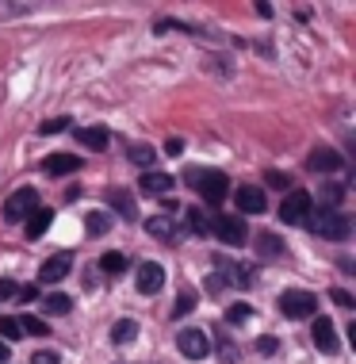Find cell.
<instances>
[{
  "mask_svg": "<svg viewBox=\"0 0 356 364\" xmlns=\"http://www.w3.org/2000/svg\"><path fill=\"white\" fill-rule=\"evenodd\" d=\"M192 176V188L203 196L207 203H222L226 200V192H230V181H226V173H219V169H188Z\"/></svg>",
  "mask_w": 356,
  "mask_h": 364,
  "instance_id": "6da1fadb",
  "label": "cell"
},
{
  "mask_svg": "<svg viewBox=\"0 0 356 364\" xmlns=\"http://www.w3.org/2000/svg\"><path fill=\"white\" fill-rule=\"evenodd\" d=\"M306 226H311V234H318V238H333V242H341V238H349V219H345L341 211H311L306 215Z\"/></svg>",
  "mask_w": 356,
  "mask_h": 364,
  "instance_id": "7a4b0ae2",
  "label": "cell"
},
{
  "mask_svg": "<svg viewBox=\"0 0 356 364\" xmlns=\"http://www.w3.org/2000/svg\"><path fill=\"white\" fill-rule=\"evenodd\" d=\"M35 211H38V192L35 188H19V192L8 196V203H4V219L8 223H27Z\"/></svg>",
  "mask_w": 356,
  "mask_h": 364,
  "instance_id": "3957f363",
  "label": "cell"
},
{
  "mask_svg": "<svg viewBox=\"0 0 356 364\" xmlns=\"http://www.w3.org/2000/svg\"><path fill=\"white\" fill-rule=\"evenodd\" d=\"M280 311L288 318H314L318 314V295L311 291H284L280 295Z\"/></svg>",
  "mask_w": 356,
  "mask_h": 364,
  "instance_id": "277c9868",
  "label": "cell"
},
{
  "mask_svg": "<svg viewBox=\"0 0 356 364\" xmlns=\"http://www.w3.org/2000/svg\"><path fill=\"white\" fill-rule=\"evenodd\" d=\"M211 230L219 234L226 245H245V242H249V230H245V223L237 219V215H215Z\"/></svg>",
  "mask_w": 356,
  "mask_h": 364,
  "instance_id": "5b68a950",
  "label": "cell"
},
{
  "mask_svg": "<svg viewBox=\"0 0 356 364\" xmlns=\"http://www.w3.org/2000/svg\"><path fill=\"white\" fill-rule=\"evenodd\" d=\"M134 288H138V295H157L165 288V269L157 261H142L138 264V277H134Z\"/></svg>",
  "mask_w": 356,
  "mask_h": 364,
  "instance_id": "8992f818",
  "label": "cell"
},
{
  "mask_svg": "<svg viewBox=\"0 0 356 364\" xmlns=\"http://www.w3.org/2000/svg\"><path fill=\"white\" fill-rule=\"evenodd\" d=\"M176 346L188 360H203L211 357V338H207L203 330H180V338H176Z\"/></svg>",
  "mask_w": 356,
  "mask_h": 364,
  "instance_id": "52a82bcc",
  "label": "cell"
},
{
  "mask_svg": "<svg viewBox=\"0 0 356 364\" xmlns=\"http://www.w3.org/2000/svg\"><path fill=\"white\" fill-rule=\"evenodd\" d=\"M314 211V203H311V196L306 192H291V196H284V203H280V219L284 223H306V215Z\"/></svg>",
  "mask_w": 356,
  "mask_h": 364,
  "instance_id": "ba28073f",
  "label": "cell"
},
{
  "mask_svg": "<svg viewBox=\"0 0 356 364\" xmlns=\"http://www.w3.org/2000/svg\"><path fill=\"white\" fill-rule=\"evenodd\" d=\"M69 269H73V257L69 253H54V257H46L38 264V284H58L69 277Z\"/></svg>",
  "mask_w": 356,
  "mask_h": 364,
  "instance_id": "9c48e42d",
  "label": "cell"
},
{
  "mask_svg": "<svg viewBox=\"0 0 356 364\" xmlns=\"http://www.w3.org/2000/svg\"><path fill=\"white\" fill-rule=\"evenodd\" d=\"M77 169H81V157L77 154H50L43 161V173H50V176H69Z\"/></svg>",
  "mask_w": 356,
  "mask_h": 364,
  "instance_id": "30bf717a",
  "label": "cell"
},
{
  "mask_svg": "<svg viewBox=\"0 0 356 364\" xmlns=\"http://www.w3.org/2000/svg\"><path fill=\"white\" fill-rule=\"evenodd\" d=\"M306 169L311 173H338L341 169V154L338 150H314L311 157H306Z\"/></svg>",
  "mask_w": 356,
  "mask_h": 364,
  "instance_id": "8fae6325",
  "label": "cell"
},
{
  "mask_svg": "<svg viewBox=\"0 0 356 364\" xmlns=\"http://www.w3.org/2000/svg\"><path fill=\"white\" fill-rule=\"evenodd\" d=\"M234 203H237V208H242L245 215H257V211H264V203H269V200H264V192H261V188L245 184V188H237V192H234Z\"/></svg>",
  "mask_w": 356,
  "mask_h": 364,
  "instance_id": "7c38bea8",
  "label": "cell"
},
{
  "mask_svg": "<svg viewBox=\"0 0 356 364\" xmlns=\"http://www.w3.org/2000/svg\"><path fill=\"white\" fill-rule=\"evenodd\" d=\"M219 284H234V288H249V269H242V264H230V261H219Z\"/></svg>",
  "mask_w": 356,
  "mask_h": 364,
  "instance_id": "4fadbf2b",
  "label": "cell"
},
{
  "mask_svg": "<svg viewBox=\"0 0 356 364\" xmlns=\"http://www.w3.org/2000/svg\"><path fill=\"white\" fill-rule=\"evenodd\" d=\"M314 346L322 353H338V333H333L330 318H314Z\"/></svg>",
  "mask_w": 356,
  "mask_h": 364,
  "instance_id": "5bb4252c",
  "label": "cell"
},
{
  "mask_svg": "<svg viewBox=\"0 0 356 364\" xmlns=\"http://www.w3.org/2000/svg\"><path fill=\"white\" fill-rule=\"evenodd\" d=\"M142 192H146V196H165V192H173V173H142Z\"/></svg>",
  "mask_w": 356,
  "mask_h": 364,
  "instance_id": "9a60e30c",
  "label": "cell"
},
{
  "mask_svg": "<svg viewBox=\"0 0 356 364\" xmlns=\"http://www.w3.org/2000/svg\"><path fill=\"white\" fill-rule=\"evenodd\" d=\"M50 223H54V211H50V208H38L31 219H27V238H31V242L43 238V234L50 230Z\"/></svg>",
  "mask_w": 356,
  "mask_h": 364,
  "instance_id": "2e32d148",
  "label": "cell"
},
{
  "mask_svg": "<svg viewBox=\"0 0 356 364\" xmlns=\"http://www.w3.org/2000/svg\"><path fill=\"white\" fill-rule=\"evenodd\" d=\"M146 230H150L157 242H173L176 238V223L169 219V215H153V219L146 223Z\"/></svg>",
  "mask_w": 356,
  "mask_h": 364,
  "instance_id": "e0dca14e",
  "label": "cell"
},
{
  "mask_svg": "<svg viewBox=\"0 0 356 364\" xmlns=\"http://www.w3.org/2000/svg\"><path fill=\"white\" fill-rule=\"evenodd\" d=\"M77 142H85L88 150H104V146L112 142V134H107L104 127H85V131H77Z\"/></svg>",
  "mask_w": 356,
  "mask_h": 364,
  "instance_id": "ac0fdd59",
  "label": "cell"
},
{
  "mask_svg": "<svg viewBox=\"0 0 356 364\" xmlns=\"http://www.w3.org/2000/svg\"><path fill=\"white\" fill-rule=\"evenodd\" d=\"M134 338H138V322L134 318H119L112 326V341H115V346H131Z\"/></svg>",
  "mask_w": 356,
  "mask_h": 364,
  "instance_id": "d6986e66",
  "label": "cell"
},
{
  "mask_svg": "<svg viewBox=\"0 0 356 364\" xmlns=\"http://www.w3.org/2000/svg\"><path fill=\"white\" fill-rule=\"evenodd\" d=\"M43 307H46V314H69V311H73V299H69V295H46V299H43Z\"/></svg>",
  "mask_w": 356,
  "mask_h": 364,
  "instance_id": "ffe728a7",
  "label": "cell"
},
{
  "mask_svg": "<svg viewBox=\"0 0 356 364\" xmlns=\"http://www.w3.org/2000/svg\"><path fill=\"white\" fill-rule=\"evenodd\" d=\"M100 269L107 272V277H119V272L126 269V257H123V253H104V257H100Z\"/></svg>",
  "mask_w": 356,
  "mask_h": 364,
  "instance_id": "44dd1931",
  "label": "cell"
},
{
  "mask_svg": "<svg viewBox=\"0 0 356 364\" xmlns=\"http://www.w3.org/2000/svg\"><path fill=\"white\" fill-rule=\"evenodd\" d=\"M85 226H88V234H92V238H100V234L107 230V226H112V219H107L104 211H92V215L85 219Z\"/></svg>",
  "mask_w": 356,
  "mask_h": 364,
  "instance_id": "7402d4cb",
  "label": "cell"
},
{
  "mask_svg": "<svg viewBox=\"0 0 356 364\" xmlns=\"http://www.w3.org/2000/svg\"><path fill=\"white\" fill-rule=\"evenodd\" d=\"M188 223H192V230L200 234V238H203V234H211V215H203L200 208H195L192 215H188Z\"/></svg>",
  "mask_w": 356,
  "mask_h": 364,
  "instance_id": "603a6c76",
  "label": "cell"
},
{
  "mask_svg": "<svg viewBox=\"0 0 356 364\" xmlns=\"http://www.w3.org/2000/svg\"><path fill=\"white\" fill-rule=\"evenodd\" d=\"M19 330H23V338L31 333V338H46L50 333V326H43L38 318H19Z\"/></svg>",
  "mask_w": 356,
  "mask_h": 364,
  "instance_id": "cb8c5ba5",
  "label": "cell"
},
{
  "mask_svg": "<svg viewBox=\"0 0 356 364\" xmlns=\"http://www.w3.org/2000/svg\"><path fill=\"white\" fill-rule=\"evenodd\" d=\"M0 338H8V341H19V338H23L19 318H0Z\"/></svg>",
  "mask_w": 356,
  "mask_h": 364,
  "instance_id": "d4e9b609",
  "label": "cell"
},
{
  "mask_svg": "<svg viewBox=\"0 0 356 364\" xmlns=\"http://www.w3.org/2000/svg\"><path fill=\"white\" fill-rule=\"evenodd\" d=\"M219 357H222L226 364H234V360H237V346H234L230 338H226V333H219Z\"/></svg>",
  "mask_w": 356,
  "mask_h": 364,
  "instance_id": "484cf974",
  "label": "cell"
},
{
  "mask_svg": "<svg viewBox=\"0 0 356 364\" xmlns=\"http://www.w3.org/2000/svg\"><path fill=\"white\" fill-rule=\"evenodd\" d=\"M245 318H253V307H245V303H234L226 311V322H245Z\"/></svg>",
  "mask_w": 356,
  "mask_h": 364,
  "instance_id": "4316f807",
  "label": "cell"
},
{
  "mask_svg": "<svg viewBox=\"0 0 356 364\" xmlns=\"http://www.w3.org/2000/svg\"><path fill=\"white\" fill-rule=\"evenodd\" d=\"M131 161L134 165H150L153 161V150H150V146H131Z\"/></svg>",
  "mask_w": 356,
  "mask_h": 364,
  "instance_id": "83f0119b",
  "label": "cell"
},
{
  "mask_svg": "<svg viewBox=\"0 0 356 364\" xmlns=\"http://www.w3.org/2000/svg\"><path fill=\"white\" fill-rule=\"evenodd\" d=\"M35 295H38L35 284H16V295H12V299H19V303H31Z\"/></svg>",
  "mask_w": 356,
  "mask_h": 364,
  "instance_id": "f1b7e54d",
  "label": "cell"
},
{
  "mask_svg": "<svg viewBox=\"0 0 356 364\" xmlns=\"http://www.w3.org/2000/svg\"><path fill=\"white\" fill-rule=\"evenodd\" d=\"M257 250H261V253H280L284 245H280V238H272V234H264V238L257 242Z\"/></svg>",
  "mask_w": 356,
  "mask_h": 364,
  "instance_id": "f546056e",
  "label": "cell"
},
{
  "mask_svg": "<svg viewBox=\"0 0 356 364\" xmlns=\"http://www.w3.org/2000/svg\"><path fill=\"white\" fill-rule=\"evenodd\" d=\"M31 364H62V360H58L54 349H38L35 357H31Z\"/></svg>",
  "mask_w": 356,
  "mask_h": 364,
  "instance_id": "4dcf8cb0",
  "label": "cell"
},
{
  "mask_svg": "<svg viewBox=\"0 0 356 364\" xmlns=\"http://www.w3.org/2000/svg\"><path fill=\"white\" fill-rule=\"evenodd\" d=\"M65 127H69V119H46L38 131H43V134H58V131H65Z\"/></svg>",
  "mask_w": 356,
  "mask_h": 364,
  "instance_id": "1f68e13d",
  "label": "cell"
},
{
  "mask_svg": "<svg viewBox=\"0 0 356 364\" xmlns=\"http://www.w3.org/2000/svg\"><path fill=\"white\" fill-rule=\"evenodd\" d=\"M192 307H195V295H192V291H184V295H180V303H176V318H180V314H188Z\"/></svg>",
  "mask_w": 356,
  "mask_h": 364,
  "instance_id": "d6a6232c",
  "label": "cell"
},
{
  "mask_svg": "<svg viewBox=\"0 0 356 364\" xmlns=\"http://www.w3.org/2000/svg\"><path fill=\"white\" fill-rule=\"evenodd\" d=\"M115 208H119V211H123V215H126V219H134V208H131V200H126V196H123V192H115Z\"/></svg>",
  "mask_w": 356,
  "mask_h": 364,
  "instance_id": "836d02e7",
  "label": "cell"
},
{
  "mask_svg": "<svg viewBox=\"0 0 356 364\" xmlns=\"http://www.w3.org/2000/svg\"><path fill=\"white\" fill-rule=\"evenodd\" d=\"M276 349H280L276 338H257V353H276Z\"/></svg>",
  "mask_w": 356,
  "mask_h": 364,
  "instance_id": "e575fe53",
  "label": "cell"
},
{
  "mask_svg": "<svg viewBox=\"0 0 356 364\" xmlns=\"http://www.w3.org/2000/svg\"><path fill=\"white\" fill-rule=\"evenodd\" d=\"M165 154H169V157H180V154H184V139H169V142H165Z\"/></svg>",
  "mask_w": 356,
  "mask_h": 364,
  "instance_id": "d590c367",
  "label": "cell"
},
{
  "mask_svg": "<svg viewBox=\"0 0 356 364\" xmlns=\"http://www.w3.org/2000/svg\"><path fill=\"white\" fill-rule=\"evenodd\" d=\"M12 295H16V284H12V280H0V303L12 299Z\"/></svg>",
  "mask_w": 356,
  "mask_h": 364,
  "instance_id": "8d00e7d4",
  "label": "cell"
},
{
  "mask_svg": "<svg viewBox=\"0 0 356 364\" xmlns=\"http://www.w3.org/2000/svg\"><path fill=\"white\" fill-rule=\"evenodd\" d=\"M269 184H272V188H288V176H284V173H269Z\"/></svg>",
  "mask_w": 356,
  "mask_h": 364,
  "instance_id": "74e56055",
  "label": "cell"
},
{
  "mask_svg": "<svg viewBox=\"0 0 356 364\" xmlns=\"http://www.w3.org/2000/svg\"><path fill=\"white\" fill-rule=\"evenodd\" d=\"M333 303H341V307H352V295L338 288V291H333Z\"/></svg>",
  "mask_w": 356,
  "mask_h": 364,
  "instance_id": "f35d334b",
  "label": "cell"
},
{
  "mask_svg": "<svg viewBox=\"0 0 356 364\" xmlns=\"http://www.w3.org/2000/svg\"><path fill=\"white\" fill-rule=\"evenodd\" d=\"M4 360H8V346L0 341V364H4Z\"/></svg>",
  "mask_w": 356,
  "mask_h": 364,
  "instance_id": "ab89813d",
  "label": "cell"
}]
</instances>
